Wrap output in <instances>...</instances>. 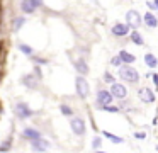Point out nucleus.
<instances>
[{"instance_id":"a211bd4d","label":"nucleus","mask_w":158,"mask_h":153,"mask_svg":"<svg viewBox=\"0 0 158 153\" xmlns=\"http://www.w3.org/2000/svg\"><path fill=\"white\" fill-rule=\"evenodd\" d=\"M131 41H133L134 44H138V46H143V44H144L143 36H141L138 31H133V32H131Z\"/></svg>"},{"instance_id":"423d86ee","label":"nucleus","mask_w":158,"mask_h":153,"mask_svg":"<svg viewBox=\"0 0 158 153\" xmlns=\"http://www.w3.org/2000/svg\"><path fill=\"white\" fill-rule=\"evenodd\" d=\"M112 99L114 95L110 94V90H106V88L97 90V105H109L112 104Z\"/></svg>"},{"instance_id":"c756f323","label":"nucleus","mask_w":158,"mask_h":153,"mask_svg":"<svg viewBox=\"0 0 158 153\" xmlns=\"http://www.w3.org/2000/svg\"><path fill=\"white\" fill-rule=\"evenodd\" d=\"M134 138H138V139H144V138H146V133H143V131H141V133H134Z\"/></svg>"},{"instance_id":"393cba45","label":"nucleus","mask_w":158,"mask_h":153,"mask_svg":"<svg viewBox=\"0 0 158 153\" xmlns=\"http://www.w3.org/2000/svg\"><path fill=\"white\" fill-rule=\"evenodd\" d=\"M104 82H107V83H114V82H116V77H114L112 73H109V71H106V73H104Z\"/></svg>"},{"instance_id":"39448f33","label":"nucleus","mask_w":158,"mask_h":153,"mask_svg":"<svg viewBox=\"0 0 158 153\" xmlns=\"http://www.w3.org/2000/svg\"><path fill=\"white\" fill-rule=\"evenodd\" d=\"M126 22L129 27H133V29H138V27L143 24V17L139 15V12H136V10H129V12L126 14Z\"/></svg>"},{"instance_id":"5701e85b","label":"nucleus","mask_w":158,"mask_h":153,"mask_svg":"<svg viewBox=\"0 0 158 153\" xmlns=\"http://www.w3.org/2000/svg\"><path fill=\"white\" fill-rule=\"evenodd\" d=\"M24 24H26V19H24V17H17V19L14 20V31H19L22 26H24Z\"/></svg>"},{"instance_id":"20e7f679","label":"nucleus","mask_w":158,"mask_h":153,"mask_svg":"<svg viewBox=\"0 0 158 153\" xmlns=\"http://www.w3.org/2000/svg\"><path fill=\"white\" fill-rule=\"evenodd\" d=\"M70 128H72L73 134H77V136H83L87 131L85 121L82 117H70Z\"/></svg>"},{"instance_id":"cd10ccee","label":"nucleus","mask_w":158,"mask_h":153,"mask_svg":"<svg viewBox=\"0 0 158 153\" xmlns=\"http://www.w3.org/2000/svg\"><path fill=\"white\" fill-rule=\"evenodd\" d=\"M34 75L39 78V80L43 78V71H41V68H39V65H36V66H34Z\"/></svg>"},{"instance_id":"9d476101","label":"nucleus","mask_w":158,"mask_h":153,"mask_svg":"<svg viewBox=\"0 0 158 153\" xmlns=\"http://www.w3.org/2000/svg\"><path fill=\"white\" fill-rule=\"evenodd\" d=\"M138 97H139V100H143L144 104H153L155 102V94L148 87H141L139 90H138Z\"/></svg>"},{"instance_id":"bb28decb","label":"nucleus","mask_w":158,"mask_h":153,"mask_svg":"<svg viewBox=\"0 0 158 153\" xmlns=\"http://www.w3.org/2000/svg\"><path fill=\"white\" fill-rule=\"evenodd\" d=\"M7 150H10V139H9V141H4L2 146H0V151H7Z\"/></svg>"},{"instance_id":"7c9ffc66","label":"nucleus","mask_w":158,"mask_h":153,"mask_svg":"<svg viewBox=\"0 0 158 153\" xmlns=\"http://www.w3.org/2000/svg\"><path fill=\"white\" fill-rule=\"evenodd\" d=\"M151 78H153V83H155V87H156V90H158V73H151Z\"/></svg>"},{"instance_id":"2f4dec72","label":"nucleus","mask_w":158,"mask_h":153,"mask_svg":"<svg viewBox=\"0 0 158 153\" xmlns=\"http://www.w3.org/2000/svg\"><path fill=\"white\" fill-rule=\"evenodd\" d=\"M34 63H36V65H46L48 61L43 60V58H34Z\"/></svg>"},{"instance_id":"dca6fc26","label":"nucleus","mask_w":158,"mask_h":153,"mask_svg":"<svg viewBox=\"0 0 158 153\" xmlns=\"http://www.w3.org/2000/svg\"><path fill=\"white\" fill-rule=\"evenodd\" d=\"M34 9H36V7L32 5L31 0H21V10L24 14H32V12H34Z\"/></svg>"},{"instance_id":"412c9836","label":"nucleus","mask_w":158,"mask_h":153,"mask_svg":"<svg viewBox=\"0 0 158 153\" xmlns=\"http://www.w3.org/2000/svg\"><path fill=\"white\" fill-rule=\"evenodd\" d=\"M60 111H61L65 116H68V117H72V116H73L72 107H70V105H66V104H61V105H60Z\"/></svg>"},{"instance_id":"c85d7f7f","label":"nucleus","mask_w":158,"mask_h":153,"mask_svg":"<svg viewBox=\"0 0 158 153\" xmlns=\"http://www.w3.org/2000/svg\"><path fill=\"white\" fill-rule=\"evenodd\" d=\"M31 2H32V5H34L36 9H41V7H43V3H44L43 0H31Z\"/></svg>"},{"instance_id":"aec40b11","label":"nucleus","mask_w":158,"mask_h":153,"mask_svg":"<svg viewBox=\"0 0 158 153\" xmlns=\"http://www.w3.org/2000/svg\"><path fill=\"white\" fill-rule=\"evenodd\" d=\"M102 134L106 136V138H109L112 143H123V141H124L123 138H119V136H114V134H110L109 131H102Z\"/></svg>"},{"instance_id":"2eb2a0df","label":"nucleus","mask_w":158,"mask_h":153,"mask_svg":"<svg viewBox=\"0 0 158 153\" xmlns=\"http://www.w3.org/2000/svg\"><path fill=\"white\" fill-rule=\"evenodd\" d=\"M144 63H146L150 68H156L158 66V58L155 56V54H151V53H146L144 54Z\"/></svg>"},{"instance_id":"0eeeda50","label":"nucleus","mask_w":158,"mask_h":153,"mask_svg":"<svg viewBox=\"0 0 158 153\" xmlns=\"http://www.w3.org/2000/svg\"><path fill=\"white\" fill-rule=\"evenodd\" d=\"M110 94L114 95V99H126L127 97V88L124 87L123 83H117V82H114V83H110Z\"/></svg>"},{"instance_id":"6e6552de","label":"nucleus","mask_w":158,"mask_h":153,"mask_svg":"<svg viewBox=\"0 0 158 153\" xmlns=\"http://www.w3.org/2000/svg\"><path fill=\"white\" fill-rule=\"evenodd\" d=\"M51 148V143L48 139H43V138H36L31 141V150L32 151H48Z\"/></svg>"},{"instance_id":"ddd939ff","label":"nucleus","mask_w":158,"mask_h":153,"mask_svg":"<svg viewBox=\"0 0 158 153\" xmlns=\"http://www.w3.org/2000/svg\"><path fill=\"white\" fill-rule=\"evenodd\" d=\"M22 138L32 141V139H36V138H41V133H39L38 129H34V128H26L24 131H22Z\"/></svg>"},{"instance_id":"1a4fd4ad","label":"nucleus","mask_w":158,"mask_h":153,"mask_svg":"<svg viewBox=\"0 0 158 153\" xmlns=\"http://www.w3.org/2000/svg\"><path fill=\"white\" fill-rule=\"evenodd\" d=\"M38 80L39 78L36 77L34 73H27V75H22L21 83L24 85L26 88H29V90H36V88H38Z\"/></svg>"},{"instance_id":"72a5a7b5","label":"nucleus","mask_w":158,"mask_h":153,"mask_svg":"<svg viewBox=\"0 0 158 153\" xmlns=\"http://www.w3.org/2000/svg\"><path fill=\"white\" fill-rule=\"evenodd\" d=\"M153 2H155V5H156V10H158V0H153Z\"/></svg>"},{"instance_id":"473e14b6","label":"nucleus","mask_w":158,"mask_h":153,"mask_svg":"<svg viewBox=\"0 0 158 153\" xmlns=\"http://www.w3.org/2000/svg\"><path fill=\"white\" fill-rule=\"evenodd\" d=\"M146 5H148V9H151V10H156V5H155V2H146Z\"/></svg>"},{"instance_id":"9b49d317","label":"nucleus","mask_w":158,"mask_h":153,"mask_svg":"<svg viewBox=\"0 0 158 153\" xmlns=\"http://www.w3.org/2000/svg\"><path fill=\"white\" fill-rule=\"evenodd\" d=\"M127 32H129V26H127V24L117 22V24H114V26H112V34H114L116 37L127 36Z\"/></svg>"},{"instance_id":"4468645a","label":"nucleus","mask_w":158,"mask_h":153,"mask_svg":"<svg viewBox=\"0 0 158 153\" xmlns=\"http://www.w3.org/2000/svg\"><path fill=\"white\" fill-rule=\"evenodd\" d=\"M143 20H144V24H146L148 27H151V29L158 26V19H156V17H155V15H153V14H151V12H146V14H144Z\"/></svg>"},{"instance_id":"a878e982","label":"nucleus","mask_w":158,"mask_h":153,"mask_svg":"<svg viewBox=\"0 0 158 153\" xmlns=\"http://www.w3.org/2000/svg\"><path fill=\"white\" fill-rule=\"evenodd\" d=\"M92 146H94V150H99L100 146H102V139L97 136V138H94V141H92Z\"/></svg>"},{"instance_id":"f257e3e1","label":"nucleus","mask_w":158,"mask_h":153,"mask_svg":"<svg viewBox=\"0 0 158 153\" xmlns=\"http://www.w3.org/2000/svg\"><path fill=\"white\" fill-rule=\"evenodd\" d=\"M119 77L123 78L124 82H127V83H131V85H136L138 82H139V73H138V70L136 68H133L131 65H126V66H123L121 65V68H119Z\"/></svg>"},{"instance_id":"f03ea898","label":"nucleus","mask_w":158,"mask_h":153,"mask_svg":"<svg viewBox=\"0 0 158 153\" xmlns=\"http://www.w3.org/2000/svg\"><path fill=\"white\" fill-rule=\"evenodd\" d=\"M75 88H77V95H78L80 99H87V97H89L90 85H89V82L85 80L83 75H80V77L75 78Z\"/></svg>"},{"instance_id":"f3484780","label":"nucleus","mask_w":158,"mask_h":153,"mask_svg":"<svg viewBox=\"0 0 158 153\" xmlns=\"http://www.w3.org/2000/svg\"><path fill=\"white\" fill-rule=\"evenodd\" d=\"M119 56L123 58L124 63H134V61H136V56H134V54H131V53H127L126 49H121L119 51Z\"/></svg>"},{"instance_id":"6ab92c4d","label":"nucleus","mask_w":158,"mask_h":153,"mask_svg":"<svg viewBox=\"0 0 158 153\" xmlns=\"http://www.w3.org/2000/svg\"><path fill=\"white\" fill-rule=\"evenodd\" d=\"M97 109H100V111H107V112H119L121 111L119 105H97Z\"/></svg>"},{"instance_id":"f8f14e48","label":"nucleus","mask_w":158,"mask_h":153,"mask_svg":"<svg viewBox=\"0 0 158 153\" xmlns=\"http://www.w3.org/2000/svg\"><path fill=\"white\" fill-rule=\"evenodd\" d=\"M73 66H75L77 73H80V75H87V73H89V65H87V61L83 60V58H78V60L73 63Z\"/></svg>"},{"instance_id":"4be33fe9","label":"nucleus","mask_w":158,"mask_h":153,"mask_svg":"<svg viewBox=\"0 0 158 153\" xmlns=\"http://www.w3.org/2000/svg\"><path fill=\"white\" fill-rule=\"evenodd\" d=\"M19 49L24 54H27V56H32V48L29 46V44H19Z\"/></svg>"},{"instance_id":"b1692460","label":"nucleus","mask_w":158,"mask_h":153,"mask_svg":"<svg viewBox=\"0 0 158 153\" xmlns=\"http://www.w3.org/2000/svg\"><path fill=\"white\" fill-rule=\"evenodd\" d=\"M123 63H124V61H123V58H121L119 54L114 56V58H110V65H112V66H121Z\"/></svg>"},{"instance_id":"7ed1b4c3","label":"nucleus","mask_w":158,"mask_h":153,"mask_svg":"<svg viewBox=\"0 0 158 153\" xmlns=\"http://www.w3.org/2000/svg\"><path fill=\"white\" fill-rule=\"evenodd\" d=\"M14 114L17 119H27V117H31L34 112H32V109L29 107L26 102H17V104L14 105Z\"/></svg>"}]
</instances>
